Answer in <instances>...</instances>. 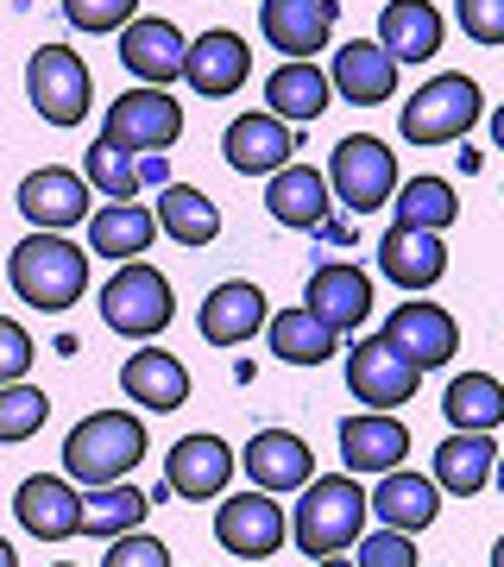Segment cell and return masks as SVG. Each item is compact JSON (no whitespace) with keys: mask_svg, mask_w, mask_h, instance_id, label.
<instances>
[{"mask_svg":"<svg viewBox=\"0 0 504 567\" xmlns=\"http://www.w3.org/2000/svg\"><path fill=\"white\" fill-rule=\"evenodd\" d=\"M265 208H271V221H278V227H302V234H316V227L328 221L335 196H328V177L316 171V164L290 158L284 171L265 177Z\"/></svg>","mask_w":504,"mask_h":567,"instance_id":"22","label":"cell"},{"mask_svg":"<svg viewBox=\"0 0 504 567\" xmlns=\"http://www.w3.org/2000/svg\"><path fill=\"white\" fill-rule=\"evenodd\" d=\"M101 140L114 145V152H171L183 140V102H171V89H126L121 102H107L101 114Z\"/></svg>","mask_w":504,"mask_h":567,"instance_id":"7","label":"cell"},{"mask_svg":"<svg viewBox=\"0 0 504 567\" xmlns=\"http://www.w3.org/2000/svg\"><path fill=\"white\" fill-rule=\"evenodd\" d=\"M246 76H253V51H246L240 32L208 25L202 39L183 44V82L196 89L202 102H227V95H240Z\"/></svg>","mask_w":504,"mask_h":567,"instance_id":"11","label":"cell"},{"mask_svg":"<svg viewBox=\"0 0 504 567\" xmlns=\"http://www.w3.org/2000/svg\"><path fill=\"white\" fill-rule=\"evenodd\" d=\"M492 145L504 152V107H492Z\"/></svg>","mask_w":504,"mask_h":567,"instance_id":"44","label":"cell"},{"mask_svg":"<svg viewBox=\"0 0 504 567\" xmlns=\"http://www.w3.org/2000/svg\"><path fill=\"white\" fill-rule=\"evenodd\" d=\"M140 13V0H63V20L76 32H121Z\"/></svg>","mask_w":504,"mask_h":567,"instance_id":"39","label":"cell"},{"mask_svg":"<svg viewBox=\"0 0 504 567\" xmlns=\"http://www.w3.org/2000/svg\"><path fill=\"white\" fill-rule=\"evenodd\" d=\"M234 466H240V454H234L222 435H183V442L164 454V492H177L189 505L222 498L227 480H234Z\"/></svg>","mask_w":504,"mask_h":567,"instance_id":"14","label":"cell"},{"mask_svg":"<svg viewBox=\"0 0 504 567\" xmlns=\"http://www.w3.org/2000/svg\"><path fill=\"white\" fill-rule=\"evenodd\" d=\"M410 454V423H398L391 410H366L341 423V466L347 473H391Z\"/></svg>","mask_w":504,"mask_h":567,"instance_id":"24","label":"cell"},{"mask_svg":"<svg viewBox=\"0 0 504 567\" xmlns=\"http://www.w3.org/2000/svg\"><path fill=\"white\" fill-rule=\"evenodd\" d=\"M485 102L480 82L448 70V76H429L410 102H403V145H454L480 126Z\"/></svg>","mask_w":504,"mask_h":567,"instance_id":"5","label":"cell"},{"mask_svg":"<svg viewBox=\"0 0 504 567\" xmlns=\"http://www.w3.org/2000/svg\"><path fill=\"white\" fill-rule=\"evenodd\" d=\"M183 44L189 39H183L171 20H158V13H133V20L121 25V63L145 82V89L183 82Z\"/></svg>","mask_w":504,"mask_h":567,"instance_id":"17","label":"cell"},{"mask_svg":"<svg viewBox=\"0 0 504 567\" xmlns=\"http://www.w3.org/2000/svg\"><path fill=\"white\" fill-rule=\"evenodd\" d=\"M328 196L347 208V215H372V208L391 203L398 189V152L372 133H347L335 152H328Z\"/></svg>","mask_w":504,"mask_h":567,"instance_id":"6","label":"cell"},{"mask_svg":"<svg viewBox=\"0 0 504 567\" xmlns=\"http://www.w3.org/2000/svg\"><path fill=\"white\" fill-rule=\"evenodd\" d=\"M44 416H51V398H44L39 385H0V447L13 442H32L44 429Z\"/></svg>","mask_w":504,"mask_h":567,"instance_id":"38","label":"cell"},{"mask_svg":"<svg viewBox=\"0 0 504 567\" xmlns=\"http://www.w3.org/2000/svg\"><path fill=\"white\" fill-rule=\"evenodd\" d=\"M384 341L398 347L416 372H435V365H448L461 353V328H454V316L442 303H398L384 316Z\"/></svg>","mask_w":504,"mask_h":567,"instance_id":"13","label":"cell"},{"mask_svg":"<svg viewBox=\"0 0 504 567\" xmlns=\"http://www.w3.org/2000/svg\"><path fill=\"white\" fill-rule=\"evenodd\" d=\"M302 309H316L335 334H353V328L372 316V278H366L353 259H328V265H316V271H309Z\"/></svg>","mask_w":504,"mask_h":567,"instance_id":"19","label":"cell"},{"mask_svg":"<svg viewBox=\"0 0 504 567\" xmlns=\"http://www.w3.org/2000/svg\"><path fill=\"white\" fill-rule=\"evenodd\" d=\"M341 0H259V32L284 58H316L335 39Z\"/></svg>","mask_w":504,"mask_h":567,"instance_id":"15","label":"cell"},{"mask_svg":"<svg viewBox=\"0 0 504 567\" xmlns=\"http://www.w3.org/2000/svg\"><path fill=\"white\" fill-rule=\"evenodd\" d=\"M152 221H158V234H171L177 246H189V252H196V246H208L215 234H222V208L208 203L202 189H189V183H164Z\"/></svg>","mask_w":504,"mask_h":567,"instance_id":"33","label":"cell"},{"mask_svg":"<svg viewBox=\"0 0 504 567\" xmlns=\"http://www.w3.org/2000/svg\"><path fill=\"white\" fill-rule=\"evenodd\" d=\"M454 25L473 44H504V0H454Z\"/></svg>","mask_w":504,"mask_h":567,"instance_id":"42","label":"cell"},{"mask_svg":"<svg viewBox=\"0 0 504 567\" xmlns=\"http://www.w3.org/2000/svg\"><path fill=\"white\" fill-rule=\"evenodd\" d=\"M177 316V297H171V278L158 265H140L126 259L114 278L101 284V322L126 334V341H158L164 328Z\"/></svg>","mask_w":504,"mask_h":567,"instance_id":"4","label":"cell"},{"mask_svg":"<svg viewBox=\"0 0 504 567\" xmlns=\"http://www.w3.org/2000/svg\"><path fill=\"white\" fill-rule=\"evenodd\" d=\"M32 360H39V347H32L25 322L0 316V385H20L25 372H32Z\"/></svg>","mask_w":504,"mask_h":567,"instance_id":"41","label":"cell"},{"mask_svg":"<svg viewBox=\"0 0 504 567\" xmlns=\"http://www.w3.org/2000/svg\"><path fill=\"white\" fill-rule=\"evenodd\" d=\"M353 567H416V543L403 529H372L360 543V561Z\"/></svg>","mask_w":504,"mask_h":567,"instance_id":"43","label":"cell"},{"mask_svg":"<svg viewBox=\"0 0 504 567\" xmlns=\"http://www.w3.org/2000/svg\"><path fill=\"white\" fill-rule=\"evenodd\" d=\"M492 480H498V492H504V454H498V461H492Z\"/></svg>","mask_w":504,"mask_h":567,"instance_id":"47","label":"cell"},{"mask_svg":"<svg viewBox=\"0 0 504 567\" xmlns=\"http://www.w3.org/2000/svg\"><path fill=\"white\" fill-rule=\"evenodd\" d=\"M82 183H89V189H101L107 203H133V196L145 189L140 158H133V152H114L107 140H95L89 152H82Z\"/></svg>","mask_w":504,"mask_h":567,"instance_id":"37","label":"cell"},{"mask_svg":"<svg viewBox=\"0 0 504 567\" xmlns=\"http://www.w3.org/2000/svg\"><path fill=\"white\" fill-rule=\"evenodd\" d=\"M442 416L454 429H492L504 423V385L492 379V372H454L442 391Z\"/></svg>","mask_w":504,"mask_h":567,"instance_id":"34","label":"cell"},{"mask_svg":"<svg viewBox=\"0 0 504 567\" xmlns=\"http://www.w3.org/2000/svg\"><path fill=\"white\" fill-rule=\"evenodd\" d=\"M7 284H13V297L44 316H63V309H76L89 297V252L76 240H63V234H44L32 227L13 252H7Z\"/></svg>","mask_w":504,"mask_h":567,"instance_id":"1","label":"cell"},{"mask_svg":"<svg viewBox=\"0 0 504 567\" xmlns=\"http://www.w3.org/2000/svg\"><path fill=\"white\" fill-rule=\"evenodd\" d=\"M492 461H498V442L485 429H454L435 447V486L454 492V498H480L492 486Z\"/></svg>","mask_w":504,"mask_h":567,"instance_id":"30","label":"cell"},{"mask_svg":"<svg viewBox=\"0 0 504 567\" xmlns=\"http://www.w3.org/2000/svg\"><path fill=\"white\" fill-rule=\"evenodd\" d=\"M89 252H101V259H140L145 246L158 240V221H152V208L145 203H101L89 208Z\"/></svg>","mask_w":504,"mask_h":567,"instance_id":"31","label":"cell"},{"mask_svg":"<svg viewBox=\"0 0 504 567\" xmlns=\"http://www.w3.org/2000/svg\"><path fill=\"white\" fill-rule=\"evenodd\" d=\"M145 511H152V498H145L140 486H126V480H114V486H89L82 492V536H126V529L145 524Z\"/></svg>","mask_w":504,"mask_h":567,"instance_id":"35","label":"cell"},{"mask_svg":"<svg viewBox=\"0 0 504 567\" xmlns=\"http://www.w3.org/2000/svg\"><path fill=\"white\" fill-rule=\"evenodd\" d=\"M398 70L403 63L391 58L379 39H347L341 51H335V63H328V89L347 95L353 107H379V102L398 95Z\"/></svg>","mask_w":504,"mask_h":567,"instance_id":"18","label":"cell"},{"mask_svg":"<svg viewBox=\"0 0 504 567\" xmlns=\"http://www.w3.org/2000/svg\"><path fill=\"white\" fill-rule=\"evenodd\" d=\"M0 567H20V555H13V543L0 536Z\"/></svg>","mask_w":504,"mask_h":567,"instance_id":"45","label":"cell"},{"mask_svg":"<svg viewBox=\"0 0 504 567\" xmlns=\"http://www.w3.org/2000/svg\"><path fill=\"white\" fill-rule=\"evenodd\" d=\"M240 466L246 480L259 492H302L309 480H316V454H309V442L302 435H290V429H259L253 442L240 447Z\"/></svg>","mask_w":504,"mask_h":567,"instance_id":"20","label":"cell"},{"mask_svg":"<svg viewBox=\"0 0 504 567\" xmlns=\"http://www.w3.org/2000/svg\"><path fill=\"white\" fill-rule=\"evenodd\" d=\"M145 461V423L133 410H95L63 435V480L70 486H114Z\"/></svg>","mask_w":504,"mask_h":567,"instance_id":"2","label":"cell"},{"mask_svg":"<svg viewBox=\"0 0 504 567\" xmlns=\"http://www.w3.org/2000/svg\"><path fill=\"white\" fill-rule=\"evenodd\" d=\"M13 517L39 543H70V536H82V492L63 473H32L13 492Z\"/></svg>","mask_w":504,"mask_h":567,"instance_id":"16","label":"cell"},{"mask_svg":"<svg viewBox=\"0 0 504 567\" xmlns=\"http://www.w3.org/2000/svg\"><path fill=\"white\" fill-rule=\"evenodd\" d=\"M58 567H76V561H58Z\"/></svg>","mask_w":504,"mask_h":567,"instance_id":"49","label":"cell"},{"mask_svg":"<svg viewBox=\"0 0 504 567\" xmlns=\"http://www.w3.org/2000/svg\"><path fill=\"white\" fill-rule=\"evenodd\" d=\"M13 203H20V215L32 227H44V234H70V227L89 221V183H82V171L44 164V171H25L20 177Z\"/></svg>","mask_w":504,"mask_h":567,"instance_id":"12","label":"cell"},{"mask_svg":"<svg viewBox=\"0 0 504 567\" xmlns=\"http://www.w3.org/2000/svg\"><path fill=\"white\" fill-rule=\"evenodd\" d=\"M366 511H372L384 529L416 536V529H429L435 517H442V486H435V480H423V473H403V466H391V473H379V492L366 498Z\"/></svg>","mask_w":504,"mask_h":567,"instance_id":"26","label":"cell"},{"mask_svg":"<svg viewBox=\"0 0 504 567\" xmlns=\"http://www.w3.org/2000/svg\"><path fill=\"white\" fill-rule=\"evenodd\" d=\"M379 271L398 284V290H429V284H442V271H448L442 234H423V227H398L391 221V234L379 240Z\"/></svg>","mask_w":504,"mask_h":567,"instance_id":"27","label":"cell"},{"mask_svg":"<svg viewBox=\"0 0 504 567\" xmlns=\"http://www.w3.org/2000/svg\"><path fill=\"white\" fill-rule=\"evenodd\" d=\"M316 567H353V561H347V555H322Z\"/></svg>","mask_w":504,"mask_h":567,"instance_id":"46","label":"cell"},{"mask_svg":"<svg viewBox=\"0 0 504 567\" xmlns=\"http://www.w3.org/2000/svg\"><path fill=\"white\" fill-rule=\"evenodd\" d=\"M328 70L316 58H284L271 76H265V114H278V121H322V107H328Z\"/></svg>","mask_w":504,"mask_h":567,"instance_id":"28","label":"cell"},{"mask_svg":"<svg viewBox=\"0 0 504 567\" xmlns=\"http://www.w3.org/2000/svg\"><path fill=\"white\" fill-rule=\"evenodd\" d=\"M196 328H202V341H208V347L253 341V334L265 328V290H259V284H246V278L215 284V290L202 297V309H196Z\"/></svg>","mask_w":504,"mask_h":567,"instance_id":"21","label":"cell"},{"mask_svg":"<svg viewBox=\"0 0 504 567\" xmlns=\"http://www.w3.org/2000/svg\"><path fill=\"white\" fill-rule=\"evenodd\" d=\"M265 334H271V353L284 365H322L341 353V334L316 316V309H278V316H265Z\"/></svg>","mask_w":504,"mask_h":567,"instance_id":"32","label":"cell"},{"mask_svg":"<svg viewBox=\"0 0 504 567\" xmlns=\"http://www.w3.org/2000/svg\"><path fill=\"white\" fill-rule=\"evenodd\" d=\"M121 391L140 410H152V416H171V410L189 404V365H183L177 353L140 347V353H126V365H121Z\"/></svg>","mask_w":504,"mask_h":567,"instance_id":"25","label":"cell"},{"mask_svg":"<svg viewBox=\"0 0 504 567\" xmlns=\"http://www.w3.org/2000/svg\"><path fill=\"white\" fill-rule=\"evenodd\" d=\"M215 543H222L227 555L265 561V555H278V548L290 543V517H284V505L271 492L246 486V492H234V498L215 505Z\"/></svg>","mask_w":504,"mask_h":567,"instance_id":"9","label":"cell"},{"mask_svg":"<svg viewBox=\"0 0 504 567\" xmlns=\"http://www.w3.org/2000/svg\"><path fill=\"white\" fill-rule=\"evenodd\" d=\"M25 95L39 107V121L82 126L89 107H95V82H89V63H82L70 44H39L32 63H25Z\"/></svg>","mask_w":504,"mask_h":567,"instance_id":"8","label":"cell"},{"mask_svg":"<svg viewBox=\"0 0 504 567\" xmlns=\"http://www.w3.org/2000/svg\"><path fill=\"white\" fill-rule=\"evenodd\" d=\"M492 567H504V536H498V548H492Z\"/></svg>","mask_w":504,"mask_h":567,"instance_id":"48","label":"cell"},{"mask_svg":"<svg viewBox=\"0 0 504 567\" xmlns=\"http://www.w3.org/2000/svg\"><path fill=\"white\" fill-rule=\"evenodd\" d=\"M391 208H398V227H423V234H448L454 215H461V196L448 177H410L403 189H391Z\"/></svg>","mask_w":504,"mask_h":567,"instance_id":"36","label":"cell"},{"mask_svg":"<svg viewBox=\"0 0 504 567\" xmlns=\"http://www.w3.org/2000/svg\"><path fill=\"white\" fill-rule=\"evenodd\" d=\"M448 39V20L429 7V0H384L379 13V44L398 63H429Z\"/></svg>","mask_w":504,"mask_h":567,"instance_id":"29","label":"cell"},{"mask_svg":"<svg viewBox=\"0 0 504 567\" xmlns=\"http://www.w3.org/2000/svg\"><path fill=\"white\" fill-rule=\"evenodd\" d=\"M416 385H423V372L403 360V353L384 341V334H372V341H353V353H347V391H353L366 410H398V404H410V398H416Z\"/></svg>","mask_w":504,"mask_h":567,"instance_id":"10","label":"cell"},{"mask_svg":"<svg viewBox=\"0 0 504 567\" xmlns=\"http://www.w3.org/2000/svg\"><path fill=\"white\" fill-rule=\"evenodd\" d=\"M366 529V492H360V473H316L302 486V505L290 511V543L302 555H341V548L360 543Z\"/></svg>","mask_w":504,"mask_h":567,"instance_id":"3","label":"cell"},{"mask_svg":"<svg viewBox=\"0 0 504 567\" xmlns=\"http://www.w3.org/2000/svg\"><path fill=\"white\" fill-rule=\"evenodd\" d=\"M222 152L240 177H271V171L290 164L297 133H290V121H278V114H240V121L222 133Z\"/></svg>","mask_w":504,"mask_h":567,"instance_id":"23","label":"cell"},{"mask_svg":"<svg viewBox=\"0 0 504 567\" xmlns=\"http://www.w3.org/2000/svg\"><path fill=\"white\" fill-rule=\"evenodd\" d=\"M101 567H171V548H164L158 536H145V529H126V536L107 543Z\"/></svg>","mask_w":504,"mask_h":567,"instance_id":"40","label":"cell"}]
</instances>
